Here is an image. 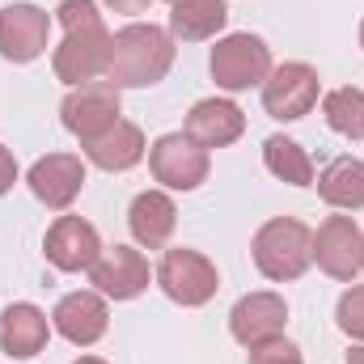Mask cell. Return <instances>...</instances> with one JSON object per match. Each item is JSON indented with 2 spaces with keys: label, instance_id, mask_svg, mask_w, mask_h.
Listing matches in <instances>:
<instances>
[{
  "label": "cell",
  "instance_id": "f546056e",
  "mask_svg": "<svg viewBox=\"0 0 364 364\" xmlns=\"http://www.w3.org/2000/svg\"><path fill=\"white\" fill-rule=\"evenodd\" d=\"M360 47H364V21H360Z\"/></svg>",
  "mask_w": 364,
  "mask_h": 364
},
{
  "label": "cell",
  "instance_id": "7402d4cb",
  "mask_svg": "<svg viewBox=\"0 0 364 364\" xmlns=\"http://www.w3.org/2000/svg\"><path fill=\"white\" fill-rule=\"evenodd\" d=\"M263 166L279 182H288V186H314V161H309V153L296 140H288V136H267L263 140Z\"/></svg>",
  "mask_w": 364,
  "mask_h": 364
},
{
  "label": "cell",
  "instance_id": "d6986e66",
  "mask_svg": "<svg viewBox=\"0 0 364 364\" xmlns=\"http://www.w3.org/2000/svg\"><path fill=\"white\" fill-rule=\"evenodd\" d=\"M144 149H149L144 144V132L136 123H127V119H119L102 136L85 140V157H90L97 170H106V174H123V170L140 166L144 161Z\"/></svg>",
  "mask_w": 364,
  "mask_h": 364
},
{
  "label": "cell",
  "instance_id": "ffe728a7",
  "mask_svg": "<svg viewBox=\"0 0 364 364\" xmlns=\"http://www.w3.org/2000/svg\"><path fill=\"white\" fill-rule=\"evenodd\" d=\"M229 21V4L225 0H174L170 9V38L182 43H203L216 38Z\"/></svg>",
  "mask_w": 364,
  "mask_h": 364
},
{
  "label": "cell",
  "instance_id": "ac0fdd59",
  "mask_svg": "<svg viewBox=\"0 0 364 364\" xmlns=\"http://www.w3.org/2000/svg\"><path fill=\"white\" fill-rule=\"evenodd\" d=\"M127 229L144 250H161L178 229V208L166 191H140L127 208Z\"/></svg>",
  "mask_w": 364,
  "mask_h": 364
},
{
  "label": "cell",
  "instance_id": "603a6c76",
  "mask_svg": "<svg viewBox=\"0 0 364 364\" xmlns=\"http://www.w3.org/2000/svg\"><path fill=\"white\" fill-rule=\"evenodd\" d=\"M322 114H326L331 132H339L348 140H364V90H356V85L331 90L322 97Z\"/></svg>",
  "mask_w": 364,
  "mask_h": 364
},
{
  "label": "cell",
  "instance_id": "9a60e30c",
  "mask_svg": "<svg viewBox=\"0 0 364 364\" xmlns=\"http://www.w3.org/2000/svg\"><path fill=\"white\" fill-rule=\"evenodd\" d=\"M51 326L73 343V348H93L106 326H110V309H106V296L102 292H68L60 296L55 314H51Z\"/></svg>",
  "mask_w": 364,
  "mask_h": 364
},
{
  "label": "cell",
  "instance_id": "5bb4252c",
  "mask_svg": "<svg viewBox=\"0 0 364 364\" xmlns=\"http://www.w3.org/2000/svg\"><path fill=\"white\" fill-rule=\"evenodd\" d=\"M26 186L34 191L38 203L64 212V208L81 195V186H85V161L73 157V153H47V157H38V161L30 166Z\"/></svg>",
  "mask_w": 364,
  "mask_h": 364
},
{
  "label": "cell",
  "instance_id": "7a4b0ae2",
  "mask_svg": "<svg viewBox=\"0 0 364 364\" xmlns=\"http://www.w3.org/2000/svg\"><path fill=\"white\" fill-rule=\"evenodd\" d=\"M174 64V38L170 30L153 26V21H132L110 38V68L106 81L114 90H144L166 81Z\"/></svg>",
  "mask_w": 364,
  "mask_h": 364
},
{
  "label": "cell",
  "instance_id": "6da1fadb",
  "mask_svg": "<svg viewBox=\"0 0 364 364\" xmlns=\"http://www.w3.org/2000/svg\"><path fill=\"white\" fill-rule=\"evenodd\" d=\"M60 26H64V43L51 55V68L64 85H90L97 77H106L110 68V30L97 13L93 0H60L55 9Z\"/></svg>",
  "mask_w": 364,
  "mask_h": 364
},
{
  "label": "cell",
  "instance_id": "ba28073f",
  "mask_svg": "<svg viewBox=\"0 0 364 364\" xmlns=\"http://www.w3.org/2000/svg\"><path fill=\"white\" fill-rule=\"evenodd\" d=\"M123 114V102H119V90L110 81H90V85H77L68 90V97L60 102V123L85 144L93 136H102L106 127H114Z\"/></svg>",
  "mask_w": 364,
  "mask_h": 364
},
{
  "label": "cell",
  "instance_id": "44dd1931",
  "mask_svg": "<svg viewBox=\"0 0 364 364\" xmlns=\"http://www.w3.org/2000/svg\"><path fill=\"white\" fill-rule=\"evenodd\" d=\"M318 195L331 203V208H339V212H360L364 208V161L360 157H335L318 178Z\"/></svg>",
  "mask_w": 364,
  "mask_h": 364
},
{
  "label": "cell",
  "instance_id": "7c38bea8",
  "mask_svg": "<svg viewBox=\"0 0 364 364\" xmlns=\"http://www.w3.org/2000/svg\"><path fill=\"white\" fill-rule=\"evenodd\" d=\"M43 250H47V263L55 272H90L102 255V237L81 216H55V225L43 237Z\"/></svg>",
  "mask_w": 364,
  "mask_h": 364
},
{
  "label": "cell",
  "instance_id": "484cf974",
  "mask_svg": "<svg viewBox=\"0 0 364 364\" xmlns=\"http://www.w3.org/2000/svg\"><path fill=\"white\" fill-rule=\"evenodd\" d=\"M110 13H123V17H140V13H149L157 0H102Z\"/></svg>",
  "mask_w": 364,
  "mask_h": 364
},
{
  "label": "cell",
  "instance_id": "277c9868",
  "mask_svg": "<svg viewBox=\"0 0 364 364\" xmlns=\"http://www.w3.org/2000/svg\"><path fill=\"white\" fill-rule=\"evenodd\" d=\"M208 68H212V81L225 93L255 90L272 77V47L259 34H229L212 47Z\"/></svg>",
  "mask_w": 364,
  "mask_h": 364
},
{
  "label": "cell",
  "instance_id": "d4e9b609",
  "mask_svg": "<svg viewBox=\"0 0 364 364\" xmlns=\"http://www.w3.org/2000/svg\"><path fill=\"white\" fill-rule=\"evenodd\" d=\"M250 364H305V360H301V348L288 343V339L279 335V339H272V343L250 348Z\"/></svg>",
  "mask_w": 364,
  "mask_h": 364
},
{
  "label": "cell",
  "instance_id": "9c48e42d",
  "mask_svg": "<svg viewBox=\"0 0 364 364\" xmlns=\"http://www.w3.org/2000/svg\"><path fill=\"white\" fill-rule=\"evenodd\" d=\"M314 263L331 279L352 284L364 263V233L352 216H326L314 233Z\"/></svg>",
  "mask_w": 364,
  "mask_h": 364
},
{
  "label": "cell",
  "instance_id": "83f0119b",
  "mask_svg": "<svg viewBox=\"0 0 364 364\" xmlns=\"http://www.w3.org/2000/svg\"><path fill=\"white\" fill-rule=\"evenodd\" d=\"M348 364H364V343H356V348L348 352Z\"/></svg>",
  "mask_w": 364,
  "mask_h": 364
},
{
  "label": "cell",
  "instance_id": "4fadbf2b",
  "mask_svg": "<svg viewBox=\"0 0 364 364\" xmlns=\"http://www.w3.org/2000/svg\"><path fill=\"white\" fill-rule=\"evenodd\" d=\"M149 259L140 255V250H132V246H110V250H102L97 255V263L90 267V284L93 292H102V296H110V301H132V296H140L144 288H149Z\"/></svg>",
  "mask_w": 364,
  "mask_h": 364
},
{
  "label": "cell",
  "instance_id": "5b68a950",
  "mask_svg": "<svg viewBox=\"0 0 364 364\" xmlns=\"http://www.w3.org/2000/svg\"><path fill=\"white\" fill-rule=\"evenodd\" d=\"M153 275H157L161 292H166L174 305H186V309L208 305V301L216 296V288H220L216 263H212L208 255H199V250H186V246H178V250H166Z\"/></svg>",
  "mask_w": 364,
  "mask_h": 364
},
{
  "label": "cell",
  "instance_id": "52a82bcc",
  "mask_svg": "<svg viewBox=\"0 0 364 364\" xmlns=\"http://www.w3.org/2000/svg\"><path fill=\"white\" fill-rule=\"evenodd\" d=\"M318 93H322L318 73L301 60H288V64L272 68V77L263 81V110L279 123H296L318 106Z\"/></svg>",
  "mask_w": 364,
  "mask_h": 364
},
{
  "label": "cell",
  "instance_id": "3957f363",
  "mask_svg": "<svg viewBox=\"0 0 364 364\" xmlns=\"http://www.w3.org/2000/svg\"><path fill=\"white\" fill-rule=\"evenodd\" d=\"M250 255H255L259 275L272 279V284L301 279V275L309 272V263H314V233L296 216H275V220H267L255 233Z\"/></svg>",
  "mask_w": 364,
  "mask_h": 364
},
{
  "label": "cell",
  "instance_id": "cb8c5ba5",
  "mask_svg": "<svg viewBox=\"0 0 364 364\" xmlns=\"http://www.w3.org/2000/svg\"><path fill=\"white\" fill-rule=\"evenodd\" d=\"M335 322H339V331H343L348 339L364 343V288H348V292L339 296V305H335Z\"/></svg>",
  "mask_w": 364,
  "mask_h": 364
},
{
  "label": "cell",
  "instance_id": "8fae6325",
  "mask_svg": "<svg viewBox=\"0 0 364 364\" xmlns=\"http://www.w3.org/2000/svg\"><path fill=\"white\" fill-rule=\"evenodd\" d=\"M47 34H51V17L38 4H4L0 9V55L13 64H30L47 51Z\"/></svg>",
  "mask_w": 364,
  "mask_h": 364
},
{
  "label": "cell",
  "instance_id": "1f68e13d",
  "mask_svg": "<svg viewBox=\"0 0 364 364\" xmlns=\"http://www.w3.org/2000/svg\"><path fill=\"white\" fill-rule=\"evenodd\" d=\"M170 4H174V0H170Z\"/></svg>",
  "mask_w": 364,
  "mask_h": 364
},
{
  "label": "cell",
  "instance_id": "8992f818",
  "mask_svg": "<svg viewBox=\"0 0 364 364\" xmlns=\"http://www.w3.org/2000/svg\"><path fill=\"white\" fill-rule=\"evenodd\" d=\"M149 170L166 191H199L208 182V149H199L186 132H170L161 140H153L149 149Z\"/></svg>",
  "mask_w": 364,
  "mask_h": 364
},
{
  "label": "cell",
  "instance_id": "e0dca14e",
  "mask_svg": "<svg viewBox=\"0 0 364 364\" xmlns=\"http://www.w3.org/2000/svg\"><path fill=\"white\" fill-rule=\"evenodd\" d=\"M51 339V322L38 305L30 301H13L0 314V352L9 360H34Z\"/></svg>",
  "mask_w": 364,
  "mask_h": 364
},
{
  "label": "cell",
  "instance_id": "f1b7e54d",
  "mask_svg": "<svg viewBox=\"0 0 364 364\" xmlns=\"http://www.w3.org/2000/svg\"><path fill=\"white\" fill-rule=\"evenodd\" d=\"M73 364H106V360H97V356H81V360H73Z\"/></svg>",
  "mask_w": 364,
  "mask_h": 364
},
{
  "label": "cell",
  "instance_id": "4316f807",
  "mask_svg": "<svg viewBox=\"0 0 364 364\" xmlns=\"http://www.w3.org/2000/svg\"><path fill=\"white\" fill-rule=\"evenodd\" d=\"M13 182H17V161H13V153L0 144V195H9Z\"/></svg>",
  "mask_w": 364,
  "mask_h": 364
},
{
  "label": "cell",
  "instance_id": "2e32d148",
  "mask_svg": "<svg viewBox=\"0 0 364 364\" xmlns=\"http://www.w3.org/2000/svg\"><path fill=\"white\" fill-rule=\"evenodd\" d=\"M182 132H186L199 149H229L233 140H242L246 114H242V106L229 102V97H203V102L191 106Z\"/></svg>",
  "mask_w": 364,
  "mask_h": 364
},
{
  "label": "cell",
  "instance_id": "30bf717a",
  "mask_svg": "<svg viewBox=\"0 0 364 364\" xmlns=\"http://www.w3.org/2000/svg\"><path fill=\"white\" fill-rule=\"evenodd\" d=\"M288 326V301L279 292H246L233 309H229V335L242 348H259L284 335Z\"/></svg>",
  "mask_w": 364,
  "mask_h": 364
},
{
  "label": "cell",
  "instance_id": "4dcf8cb0",
  "mask_svg": "<svg viewBox=\"0 0 364 364\" xmlns=\"http://www.w3.org/2000/svg\"><path fill=\"white\" fill-rule=\"evenodd\" d=\"M360 272H364V263H360Z\"/></svg>",
  "mask_w": 364,
  "mask_h": 364
}]
</instances>
